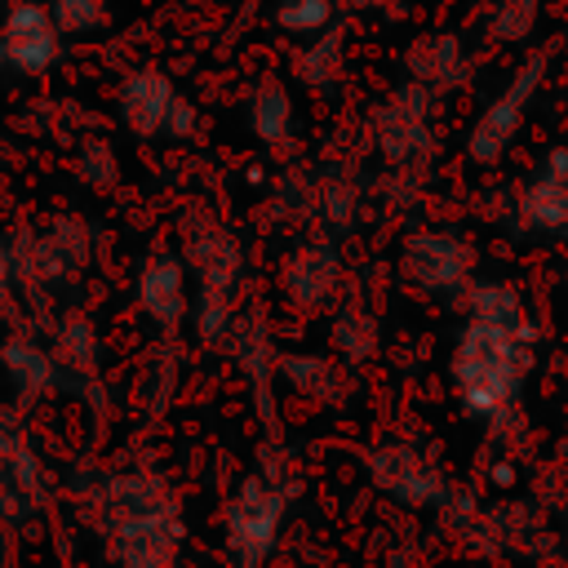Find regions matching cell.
I'll list each match as a JSON object with an SVG mask.
<instances>
[{
    "mask_svg": "<svg viewBox=\"0 0 568 568\" xmlns=\"http://www.w3.org/2000/svg\"><path fill=\"white\" fill-rule=\"evenodd\" d=\"M528 346H532V328L524 320L470 315L453 351L457 399L466 404L470 417H501L515 404L519 382L532 368Z\"/></svg>",
    "mask_w": 568,
    "mask_h": 568,
    "instance_id": "obj_1",
    "label": "cell"
},
{
    "mask_svg": "<svg viewBox=\"0 0 568 568\" xmlns=\"http://www.w3.org/2000/svg\"><path fill=\"white\" fill-rule=\"evenodd\" d=\"M284 519V493L271 488L266 479H244L240 493L226 506V546L244 568H257L280 532Z\"/></svg>",
    "mask_w": 568,
    "mask_h": 568,
    "instance_id": "obj_2",
    "label": "cell"
},
{
    "mask_svg": "<svg viewBox=\"0 0 568 568\" xmlns=\"http://www.w3.org/2000/svg\"><path fill=\"white\" fill-rule=\"evenodd\" d=\"M182 524L164 501L124 497V519L115 524V555L124 568H169Z\"/></svg>",
    "mask_w": 568,
    "mask_h": 568,
    "instance_id": "obj_3",
    "label": "cell"
},
{
    "mask_svg": "<svg viewBox=\"0 0 568 568\" xmlns=\"http://www.w3.org/2000/svg\"><path fill=\"white\" fill-rule=\"evenodd\" d=\"M541 71H546V58L532 53V58L510 75L506 93L484 106V115H479L475 129H470V155H475V160H497V155L510 146V138H515L519 124H524V106L532 102V93H537V84H541Z\"/></svg>",
    "mask_w": 568,
    "mask_h": 568,
    "instance_id": "obj_4",
    "label": "cell"
},
{
    "mask_svg": "<svg viewBox=\"0 0 568 568\" xmlns=\"http://www.w3.org/2000/svg\"><path fill=\"white\" fill-rule=\"evenodd\" d=\"M0 36H4V62L22 75H40L58 62V22L44 4L36 0H18L4 9V22H0Z\"/></svg>",
    "mask_w": 568,
    "mask_h": 568,
    "instance_id": "obj_5",
    "label": "cell"
},
{
    "mask_svg": "<svg viewBox=\"0 0 568 568\" xmlns=\"http://www.w3.org/2000/svg\"><path fill=\"white\" fill-rule=\"evenodd\" d=\"M191 262L200 271V328L204 337H213L226 324V306L240 280V248L222 231H209L191 244Z\"/></svg>",
    "mask_w": 568,
    "mask_h": 568,
    "instance_id": "obj_6",
    "label": "cell"
},
{
    "mask_svg": "<svg viewBox=\"0 0 568 568\" xmlns=\"http://www.w3.org/2000/svg\"><path fill=\"white\" fill-rule=\"evenodd\" d=\"M173 102H178L173 80L160 75V71H151V67L133 71V75L120 84V120H124L138 138L164 133V120H169Z\"/></svg>",
    "mask_w": 568,
    "mask_h": 568,
    "instance_id": "obj_7",
    "label": "cell"
},
{
    "mask_svg": "<svg viewBox=\"0 0 568 568\" xmlns=\"http://www.w3.org/2000/svg\"><path fill=\"white\" fill-rule=\"evenodd\" d=\"M138 306L164 328H173L186 315V271H182V262L173 253H151L142 262V271H138Z\"/></svg>",
    "mask_w": 568,
    "mask_h": 568,
    "instance_id": "obj_8",
    "label": "cell"
},
{
    "mask_svg": "<svg viewBox=\"0 0 568 568\" xmlns=\"http://www.w3.org/2000/svg\"><path fill=\"white\" fill-rule=\"evenodd\" d=\"M404 266H408V275L422 288H453L466 275V266H470V248L462 240H453V235L426 231V235H413L408 240Z\"/></svg>",
    "mask_w": 568,
    "mask_h": 568,
    "instance_id": "obj_9",
    "label": "cell"
},
{
    "mask_svg": "<svg viewBox=\"0 0 568 568\" xmlns=\"http://www.w3.org/2000/svg\"><path fill=\"white\" fill-rule=\"evenodd\" d=\"M519 213L537 231H568V151H550L541 173L519 200Z\"/></svg>",
    "mask_w": 568,
    "mask_h": 568,
    "instance_id": "obj_10",
    "label": "cell"
},
{
    "mask_svg": "<svg viewBox=\"0 0 568 568\" xmlns=\"http://www.w3.org/2000/svg\"><path fill=\"white\" fill-rule=\"evenodd\" d=\"M382 151L404 160L426 146V84H404L382 111Z\"/></svg>",
    "mask_w": 568,
    "mask_h": 568,
    "instance_id": "obj_11",
    "label": "cell"
},
{
    "mask_svg": "<svg viewBox=\"0 0 568 568\" xmlns=\"http://www.w3.org/2000/svg\"><path fill=\"white\" fill-rule=\"evenodd\" d=\"M408 71L417 75V84L426 89H448L466 75V58H462V40L457 36H422L408 49Z\"/></svg>",
    "mask_w": 568,
    "mask_h": 568,
    "instance_id": "obj_12",
    "label": "cell"
},
{
    "mask_svg": "<svg viewBox=\"0 0 568 568\" xmlns=\"http://www.w3.org/2000/svg\"><path fill=\"white\" fill-rule=\"evenodd\" d=\"M373 470H377V479H382L399 501H435V493H439L430 466H422V457H413V453H404V448L382 453V457L373 462Z\"/></svg>",
    "mask_w": 568,
    "mask_h": 568,
    "instance_id": "obj_13",
    "label": "cell"
},
{
    "mask_svg": "<svg viewBox=\"0 0 568 568\" xmlns=\"http://www.w3.org/2000/svg\"><path fill=\"white\" fill-rule=\"evenodd\" d=\"M0 364H4L9 382H13L22 395H40V390H49V382H53V355H44V351H40L36 342H27V337L0 342Z\"/></svg>",
    "mask_w": 568,
    "mask_h": 568,
    "instance_id": "obj_14",
    "label": "cell"
},
{
    "mask_svg": "<svg viewBox=\"0 0 568 568\" xmlns=\"http://www.w3.org/2000/svg\"><path fill=\"white\" fill-rule=\"evenodd\" d=\"M288 124H293V102L280 84H262L248 102V129L262 138V142H284L288 138Z\"/></svg>",
    "mask_w": 568,
    "mask_h": 568,
    "instance_id": "obj_15",
    "label": "cell"
},
{
    "mask_svg": "<svg viewBox=\"0 0 568 568\" xmlns=\"http://www.w3.org/2000/svg\"><path fill=\"white\" fill-rule=\"evenodd\" d=\"M333 275H337L333 253L302 248V253L293 257V266H288V288H293V297H302V302H320V297L328 293Z\"/></svg>",
    "mask_w": 568,
    "mask_h": 568,
    "instance_id": "obj_16",
    "label": "cell"
},
{
    "mask_svg": "<svg viewBox=\"0 0 568 568\" xmlns=\"http://www.w3.org/2000/svg\"><path fill=\"white\" fill-rule=\"evenodd\" d=\"M53 359H62V364H71V368H93L98 364V333H93V324L84 320V315H71L62 328H58V337H53Z\"/></svg>",
    "mask_w": 568,
    "mask_h": 568,
    "instance_id": "obj_17",
    "label": "cell"
},
{
    "mask_svg": "<svg viewBox=\"0 0 568 568\" xmlns=\"http://www.w3.org/2000/svg\"><path fill=\"white\" fill-rule=\"evenodd\" d=\"M342 36L337 31H320V44H311V49H302V58H297V75L306 80V84H328L333 75H337V67H342Z\"/></svg>",
    "mask_w": 568,
    "mask_h": 568,
    "instance_id": "obj_18",
    "label": "cell"
},
{
    "mask_svg": "<svg viewBox=\"0 0 568 568\" xmlns=\"http://www.w3.org/2000/svg\"><path fill=\"white\" fill-rule=\"evenodd\" d=\"M275 18L284 31H324L333 18V4L328 0H284Z\"/></svg>",
    "mask_w": 568,
    "mask_h": 568,
    "instance_id": "obj_19",
    "label": "cell"
},
{
    "mask_svg": "<svg viewBox=\"0 0 568 568\" xmlns=\"http://www.w3.org/2000/svg\"><path fill=\"white\" fill-rule=\"evenodd\" d=\"M102 0H53L49 4V13H53V22H58V31H67V36H80V31H93L98 22H102Z\"/></svg>",
    "mask_w": 568,
    "mask_h": 568,
    "instance_id": "obj_20",
    "label": "cell"
},
{
    "mask_svg": "<svg viewBox=\"0 0 568 568\" xmlns=\"http://www.w3.org/2000/svg\"><path fill=\"white\" fill-rule=\"evenodd\" d=\"M75 173H80V182H89V186H111L115 182V151L106 146V142H84L80 146V160H75Z\"/></svg>",
    "mask_w": 568,
    "mask_h": 568,
    "instance_id": "obj_21",
    "label": "cell"
},
{
    "mask_svg": "<svg viewBox=\"0 0 568 568\" xmlns=\"http://www.w3.org/2000/svg\"><path fill=\"white\" fill-rule=\"evenodd\" d=\"M532 13H537V0H501L497 13H493V36H501V40L528 36Z\"/></svg>",
    "mask_w": 568,
    "mask_h": 568,
    "instance_id": "obj_22",
    "label": "cell"
},
{
    "mask_svg": "<svg viewBox=\"0 0 568 568\" xmlns=\"http://www.w3.org/2000/svg\"><path fill=\"white\" fill-rule=\"evenodd\" d=\"M195 129V106L178 93V102H173V111H169V120H164V138H186Z\"/></svg>",
    "mask_w": 568,
    "mask_h": 568,
    "instance_id": "obj_23",
    "label": "cell"
},
{
    "mask_svg": "<svg viewBox=\"0 0 568 568\" xmlns=\"http://www.w3.org/2000/svg\"><path fill=\"white\" fill-rule=\"evenodd\" d=\"M13 248L0 240V302H9V293H13Z\"/></svg>",
    "mask_w": 568,
    "mask_h": 568,
    "instance_id": "obj_24",
    "label": "cell"
},
{
    "mask_svg": "<svg viewBox=\"0 0 568 568\" xmlns=\"http://www.w3.org/2000/svg\"><path fill=\"white\" fill-rule=\"evenodd\" d=\"M13 444H18V439H13V435H4V430H0V470H4V457H9V448H13Z\"/></svg>",
    "mask_w": 568,
    "mask_h": 568,
    "instance_id": "obj_25",
    "label": "cell"
},
{
    "mask_svg": "<svg viewBox=\"0 0 568 568\" xmlns=\"http://www.w3.org/2000/svg\"><path fill=\"white\" fill-rule=\"evenodd\" d=\"M0 67H9V62H4V36H0Z\"/></svg>",
    "mask_w": 568,
    "mask_h": 568,
    "instance_id": "obj_26",
    "label": "cell"
}]
</instances>
